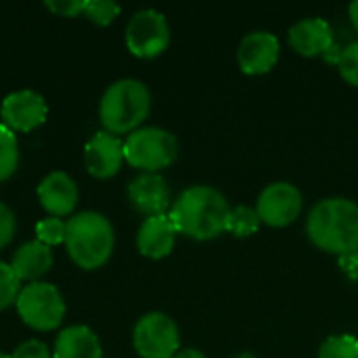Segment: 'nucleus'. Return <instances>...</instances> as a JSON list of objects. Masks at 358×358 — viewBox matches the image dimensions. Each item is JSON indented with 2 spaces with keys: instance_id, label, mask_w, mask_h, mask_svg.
Masks as SVG:
<instances>
[{
  "instance_id": "obj_1",
  "label": "nucleus",
  "mask_w": 358,
  "mask_h": 358,
  "mask_svg": "<svg viewBox=\"0 0 358 358\" xmlns=\"http://www.w3.org/2000/svg\"><path fill=\"white\" fill-rule=\"evenodd\" d=\"M229 212L231 206L224 193L208 185H193L174 199L168 216L178 235L195 241H212L227 233Z\"/></svg>"
},
{
  "instance_id": "obj_2",
  "label": "nucleus",
  "mask_w": 358,
  "mask_h": 358,
  "mask_svg": "<svg viewBox=\"0 0 358 358\" xmlns=\"http://www.w3.org/2000/svg\"><path fill=\"white\" fill-rule=\"evenodd\" d=\"M306 235L315 248L338 258L358 250V203L348 197L317 201L306 218Z\"/></svg>"
},
{
  "instance_id": "obj_3",
  "label": "nucleus",
  "mask_w": 358,
  "mask_h": 358,
  "mask_svg": "<svg viewBox=\"0 0 358 358\" xmlns=\"http://www.w3.org/2000/svg\"><path fill=\"white\" fill-rule=\"evenodd\" d=\"M65 248L71 262L82 271L105 266L115 250V231L99 212H80L67 220Z\"/></svg>"
},
{
  "instance_id": "obj_4",
  "label": "nucleus",
  "mask_w": 358,
  "mask_h": 358,
  "mask_svg": "<svg viewBox=\"0 0 358 358\" xmlns=\"http://www.w3.org/2000/svg\"><path fill=\"white\" fill-rule=\"evenodd\" d=\"M151 92L134 78H124L107 86L99 103L103 130L109 134H132L149 117Z\"/></svg>"
},
{
  "instance_id": "obj_5",
  "label": "nucleus",
  "mask_w": 358,
  "mask_h": 358,
  "mask_svg": "<svg viewBox=\"0 0 358 358\" xmlns=\"http://www.w3.org/2000/svg\"><path fill=\"white\" fill-rule=\"evenodd\" d=\"M178 157V141L172 132L157 126H141L124 141V159L141 170L159 174Z\"/></svg>"
},
{
  "instance_id": "obj_6",
  "label": "nucleus",
  "mask_w": 358,
  "mask_h": 358,
  "mask_svg": "<svg viewBox=\"0 0 358 358\" xmlns=\"http://www.w3.org/2000/svg\"><path fill=\"white\" fill-rule=\"evenodd\" d=\"M15 308L19 319L34 331H52L61 327L67 310L61 292L44 281L23 285Z\"/></svg>"
},
{
  "instance_id": "obj_7",
  "label": "nucleus",
  "mask_w": 358,
  "mask_h": 358,
  "mask_svg": "<svg viewBox=\"0 0 358 358\" xmlns=\"http://www.w3.org/2000/svg\"><path fill=\"white\" fill-rule=\"evenodd\" d=\"M132 346L141 358H174L180 352L178 325L166 313H147L132 329Z\"/></svg>"
},
{
  "instance_id": "obj_8",
  "label": "nucleus",
  "mask_w": 358,
  "mask_h": 358,
  "mask_svg": "<svg viewBox=\"0 0 358 358\" xmlns=\"http://www.w3.org/2000/svg\"><path fill=\"white\" fill-rule=\"evenodd\" d=\"M126 46L138 59H155L170 46V25L155 8L136 10L126 25Z\"/></svg>"
},
{
  "instance_id": "obj_9",
  "label": "nucleus",
  "mask_w": 358,
  "mask_h": 358,
  "mask_svg": "<svg viewBox=\"0 0 358 358\" xmlns=\"http://www.w3.org/2000/svg\"><path fill=\"white\" fill-rule=\"evenodd\" d=\"M254 208L262 224L271 229H285L300 218L304 199L296 185L287 180H279V182L266 185L260 191Z\"/></svg>"
},
{
  "instance_id": "obj_10",
  "label": "nucleus",
  "mask_w": 358,
  "mask_h": 358,
  "mask_svg": "<svg viewBox=\"0 0 358 358\" xmlns=\"http://www.w3.org/2000/svg\"><path fill=\"white\" fill-rule=\"evenodd\" d=\"M48 105L36 90H15L4 96L0 105V117L13 132H31L46 122Z\"/></svg>"
},
{
  "instance_id": "obj_11",
  "label": "nucleus",
  "mask_w": 358,
  "mask_h": 358,
  "mask_svg": "<svg viewBox=\"0 0 358 358\" xmlns=\"http://www.w3.org/2000/svg\"><path fill=\"white\" fill-rule=\"evenodd\" d=\"M281 55V42L266 29L250 31L237 48V65L245 76H264L275 69Z\"/></svg>"
},
{
  "instance_id": "obj_12",
  "label": "nucleus",
  "mask_w": 358,
  "mask_h": 358,
  "mask_svg": "<svg viewBox=\"0 0 358 358\" xmlns=\"http://www.w3.org/2000/svg\"><path fill=\"white\" fill-rule=\"evenodd\" d=\"M124 162V141L105 130L96 132L84 147V166L99 180L113 178Z\"/></svg>"
},
{
  "instance_id": "obj_13",
  "label": "nucleus",
  "mask_w": 358,
  "mask_h": 358,
  "mask_svg": "<svg viewBox=\"0 0 358 358\" xmlns=\"http://www.w3.org/2000/svg\"><path fill=\"white\" fill-rule=\"evenodd\" d=\"M128 201L138 214H145L147 218L168 214L172 208V195L166 178L151 172H141L136 178L130 180Z\"/></svg>"
},
{
  "instance_id": "obj_14",
  "label": "nucleus",
  "mask_w": 358,
  "mask_h": 358,
  "mask_svg": "<svg viewBox=\"0 0 358 358\" xmlns=\"http://www.w3.org/2000/svg\"><path fill=\"white\" fill-rule=\"evenodd\" d=\"M287 42L300 57L313 59V57H325V52L336 44V36L325 19L308 17L289 27Z\"/></svg>"
},
{
  "instance_id": "obj_15",
  "label": "nucleus",
  "mask_w": 358,
  "mask_h": 358,
  "mask_svg": "<svg viewBox=\"0 0 358 358\" xmlns=\"http://www.w3.org/2000/svg\"><path fill=\"white\" fill-rule=\"evenodd\" d=\"M78 197H80V191H78L76 180L61 170L46 174L42 182L38 185L40 206L50 216H57V218L69 216L78 206Z\"/></svg>"
},
{
  "instance_id": "obj_16",
  "label": "nucleus",
  "mask_w": 358,
  "mask_h": 358,
  "mask_svg": "<svg viewBox=\"0 0 358 358\" xmlns=\"http://www.w3.org/2000/svg\"><path fill=\"white\" fill-rule=\"evenodd\" d=\"M178 231L174 229L168 214L145 218L136 233V248L141 256L151 260H162L172 254L176 245Z\"/></svg>"
},
{
  "instance_id": "obj_17",
  "label": "nucleus",
  "mask_w": 358,
  "mask_h": 358,
  "mask_svg": "<svg viewBox=\"0 0 358 358\" xmlns=\"http://www.w3.org/2000/svg\"><path fill=\"white\" fill-rule=\"evenodd\" d=\"M52 358H103V346L90 327L69 325L57 336Z\"/></svg>"
},
{
  "instance_id": "obj_18",
  "label": "nucleus",
  "mask_w": 358,
  "mask_h": 358,
  "mask_svg": "<svg viewBox=\"0 0 358 358\" xmlns=\"http://www.w3.org/2000/svg\"><path fill=\"white\" fill-rule=\"evenodd\" d=\"M52 266V252L48 245L36 241L23 243L10 260V268L17 275L19 281L36 283L40 277H44Z\"/></svg>"
},
{
  "instance_id": "obj_19",
  "label": "nucleus",
  "mask_w": 358,
  "mask_h": 358,
  "mask_svg": "<svg viewBox=\"0 0 358 358\" xmlns=\"http://www.w3.org/2000/svg\"><path fill=\"white\" fill-rule=\"evenodd\" d=\"M260 218H258V212L256 208H250V206H235L231 208L229 212V218H227V233L233 235V237H239V239H245V237H252L258 233L260 229Z\"/></svg>"
},
{
  "instance_id": "obj_20",
  "label": "nucleus",
  "mask_w": 358,
  "mask_h": 358,
  "mask_svg": "<svg viewBox=\"0 0 358 358\" xmlns=\"http://www.w3.org/2000/svg\"><path fill=\"white\" fill-rule=\"evenodd\" d=\"M19 166V143L10 128L0 122V182H6Z\"/></svg>"
},
{
  "instance_id": "obj_21",
  "label": "nucleus",
  "mask_w": 358,
  "mask_h": 358,
  "mask_svg": "<svg viewBox=\"0 0 358 358\" xmlns=\"http://www.w3.org/2000/svg\"><path fill=\"white\" fill-rule=\"evenodd\" d=\"M319 358H358V340L350 334L331 336L321 344Z\"/></svg>"
},
{
  "instance_id": "obj_22",
  "label": "nucleus",
  "mask_w": 358,
  "mask_h": 358,
  "mask_svg": "<svg viewBox=\"0 0 358 358\" xmlns=\"http://www.w3.org/2000/svg\"><path fill=\"white\" fill-rule=\"evenodd\" d=\"M120 13H122V6L109 0H84V8H82V15L101 27L113 23Z\"/></svg>"
},
{
  "instance_id": "obj_23",
  "label": "nucleus",
  "mask_w": 358,
  "mask_h": 358,
  "mask_svg": "<svg viewBox=\"0 0 358 358\" xmlns=\"http://www.w3.org/2000/svg\"><path fill=\"white\" fill-rule=\"evenodd\" d=\"M65 233H67V222L57 216H46L36 224V239L48 248L65 243Z\"/></svg>"
},
{
  "instance_id": "obj_24",
  "label": "nucleus",
  "mask_w": 358,
  "mask_h": 358,
  "mask_svg": "<svg viewBox=\"0 0 358 358\" xmlns=\"http://www.w3.org/2000/svg\"><path fill=\"white\" fill-rule=\"evenodd\" d=\"M19 292H21V281L13 273L10 264L0 260V313L17 302Z\"/></svg>"
},
{
  "instance_id": "obj_25",
  "label": "nucleus",
  "mask_w": 358,
  "mask_h": 358,
  "mask_svg": "<svg viewBox=\"0 0 358 358\" xmlns=\"http://www.w3.org/2000/svg\"><path fill=\"white\" fill-rule=\"evenodd\" d=\"M338 71L350 86L358 88V40L344 46L342 57L338 61Z\"/></svg>"
},
{
  "instance_id": "obj_26",
  "label": "nucleus",
  "mask_w": 358,
  "mask_h": 358,
  "mask_svg": "<svg viewBox=\"0 0 358 358\" xmlns=\"http://www.w3.org/2000/svg\"><path fill=\"white\" fill-rule=\"evenodd\" d=\"M15 231H17V218L13 210L0 201V250H4L13 241Z\"/></svg>"
},
{
  "instance_id": "obj_27",
  "label": "nucleus",
  "mask_w": 358,
  "mask_h": 358,
  "mask_svg": "<svg viewBox=\"0 0 358 358\" xmlns=\"http://www.w3.org/2000/svg\"><path fill=\"white\" fill-rule=\"evenodd\" d=\"M10 358H52V355H50V350H48V346L44 342H40V340H27V342L19 344L13 350Z\"/></svg>"
},
{
  "instance_id": "obj_28",
  "label": "nucleus",
  "mask_w": 358,
  "mask_h": 358,
  "mask_svg": "<svg viewBox=\"0 0 358 358\" xmlns=\"http://www.w3.org/2000/svg\"><path fill=\"white\" fill-rule=\"evenodd\" d=\"M44 6L59 17H78L82 15L84 0H46Z\"/></svg>"
},
{
  "instance_id": "obj_29",
  "label": "nucleus",
  "mask_w": 358,
  "mask_h": 358,
  "mask_svg": "<svg viewBox=\"0 0 358 358\" xmlns=\"http://www.w3.org/2000/svg\"><path fill=\"white\" fill-rule=\"evenodd\" d=\"M338 264H340V271H342L350 281L358 283V250L357 252H352V254L342 256V258L338 260Z\"/></svg>"
},
{
  "instance_id": "obj_30",
  "label": "nucleus",
  "mask_w": 358,
  "mask_h": 358,
  "mask_svg": "<svg viewBox=\"0 0 358 358\" xmlns=\"http://www.w3.org/2000/svg\"><path fill=\"white\" fill-rule=\"evenodd\" d=\"M174 358H206V355L199 352L197 348H185V350H180Z\"/></svg>"
},
{
  "instance_id": "obj_31",
  "label": "nucleus",
  "mask_w": 358,
  "mask_h": 358,
  "mask_svg": "<svg viewBox=\"0 0 358 358\" xmlns=\"http://www.w3.org/2000/svg\"><path fill=\"white\" fill-rule=\"evenodd\" d=\"M348 15H350V21H352V27L358 31V0L350 2L348 6Z\"/></svg>"
},
{
  "instance_id": "obj_32",
  "label": "nucleus",
  "mask_w": 358,
  "mask_h": 358,
  "mask_svg": "<svg viewBox=\"0 0 358 358\" xmlns=\"http://www.w3.org/2000/svg\"><path fill=\"white\" fill-rule=\"evenodd\" d=\"M235 358H256L252 352H241V355H237Z\"/></svg>"
},
{
  "instance_id": "obj_33",
  "label": "nucleus",
  "mask_w": 358,
  "mask_h": 358,
  "mask_svg": "<svg viewBox=\"0 0 358 358\" xmlns=\"http://www.w3.org/2000/svg\"><path fill=\"white\" fill-rule=\"evenodd\" d=\"M0 358H10V355H4V352H0Z\"/></svg>"
}]
</instances>
